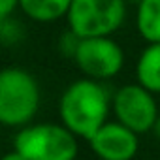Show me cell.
Masks as SVG:
<instances>
[{"label": "cell", "instance_id": "6da1fadb", "mask_svg": "<svg viewBox=\"0 0 160 160\" xmlns=\"http://www.w3.org/2000/svg\"><path fill=\"white\" fill-rule=\"evenodd\" d=\"M111 109V96L106 87L91 77H83L70 83L60 100L58 115L64 126H68L77 138L91 139L100 126L108 122Z\"/></svg>", "mask_w": 160, "mask_h": 160}, {"label": "cell", "instance_id": "4fadbf2b", "mask_svg": "<svg viewBox=\"0 0 160 160\" xmlns=\"http://www.w3.org/2000/svg\"><path fill=\"white\" fill-rule=\"evenodd\" d=\"M19 8V0H0V17L13 15Z\"/></svg>", "mask_w": 160, "mask_h": 160}, {"label": "cell", "instance_id": "ba28073f", "mask_svg": "<svg viewBox=\"0 0 160 160\" xmlns=\"http://www.w3.org/2000/svg\"><path fill=\"white\" fill-rule=\"evenodd\" d=\"M138 83L152 94H160V42L147 43L136 64Z\"/></svg>", "mask_w": 160, "mask_h": 160}, {"label": "cell", "instance_id": "2e32d148", "mask_svg": "<svg viewBox=\"0 0 160 160\" xmlns=\"http://www.w3.org/2000/svg\"><path fill=\"white\" fill-rule=\"evenodd\" d=\"M126 2H128V4H136V6H138V4L141 2V0H126Z\"/></svg>", "mask_w": 160, "mask_h": 160}, {"label": "cell", "instance_id": "5b68a950", "mask_svg": "<svg viewBox=\"0 0 160 160\" xmlns=\"http://www.w3.org/2000/svg\"><path fill=\"white\" fill-rule=\"evenodd\" d=\"M73 62L87 77L96 81L115 77L124 66V51L111 36L81 38Z\"/></svg>", "mask_w": 160, "mask_h": 160}, {"label": "cell", "instance_id": "30bf717a", "mask_svg": "<svg viewBox=\"0 0 160 160\" xmlns=\"http://www.w3.org/2000/svg\"><path fill=\"white\" fill-rule=\"evenodd\" d=\"M136 28L147 43L160 42V0H141L138 4Z\"/></svg>", "mask_w": 160, "mask_h": 160}, {"label": "cell", "instance_id": "8992f818", "mask_svg": "<svg viewBox=\"0 0 160 160\" xmlns=\"http://www.w3.org/2000/svg\"><path fill=\"white\" fill-rule=\"evenodd\" d=\"M111 109L119 122L138 134L151 132L158 119V106L149 89L139 83H128L111 96Z\"/></svg>", "mask_w": 160, "mask_h": 160}, {"label": "cell", "instance_id": "9c48e42d", "mask_svg": "<svg viewBox=\"0 0 160 160\" xmlns=\"http://www.w3.org/2000/svg\"><path fill=\"white\" fill-rule=\"evenodd\" d=\"M72 0H19V10L36 23H55L68 15Z\"/></svg>", "mask_w": 160, "mask_h": 160}, {"label": "cell", "instance_id": "9a60e30c", "mask_svg": "<svg viewBox=\"0 0 160 160\" xmlns=\"http://www.w3.org/2000/svg\"><path fill=\"white\" fill-rule=\"evenodd\" d=\"M152 134L160 139V115H158V119H156V122H154V126H152Z\"/></svg>", "mask_w": 160, "mask_h": 160}, {"label": "cell", "instance_id": "3957f363", "mask_svg": "<svg viewBox=\"0 0 160 160\" xmlns=\"http://www.w3.org/2000/svg\"><path fill=\"white\" fill-rule=\"evenodd\" d=\"M13 149L28 160H75L79 143L68 126L40 122L19 128L13 138Z\"/></svg>", "mask_w": 160, "mask_h": 160}, {"label": "cell", "instance_id": "7c38bea8", "mask_svg": "<svg viewBox=\"0 0 160 160\" xmlns=\"http://www.w3.org/2000/svg\"><path fill=\"white\" fill-rule=\"evenodd\" d=\"M79 42H81V38L68 28V32L58 40V49H60L62 55L73 58V55H75V51H77V47H79Z\"/></svg>", "mask_w": 160, "mask_h": 160}, {"label": "cell", "instance_id": "7a4b0ae2", "mask_svg": "<svg viewBox=\"0 0 160 160\" xmlns=\"http://www.w3.org/2000/svg\"><path fill=\"white\" fill-rule=\"evenodd\" d=\"M40 109V85L36 77L17 66L0 72V122L8 128L30 124Z\"/></svg>", "mask_w": 160, "mask_h": 160}, {"label": "cell", "instance_id": "52a82bcc", "mask_svg": "<svg viewBox=\"0 0 160 160\" xmlns=\"http://www.w3.org/2000/svg\"><path fill=\"white\" fill-rule=\"evenodd\" d=\"M89 143L100 160H132L139 149L138 132L119 121H108L96 130Z\"/></svg>", "mask_w": 160, "mask_h": 160}, {"label": "cell", "instance_id": "277c9868", "mask_svg": "<svg viewBox=\"0 0 160 160\" xmlns=\"http://www.w3.org/2000/svg\"><path fill=\"white\" fill-rule=\"evenodd\" d=\"M126 0H72L68 28L79 38L111 36L126 17Z\"/></svg>", "mask_w": 160, "mask_h": 160}, {"label": "cell", "instance_id": "5bb4252c", "mask_svg": "<svg viewBox=\"0 0 160 160\" xmlns=\"http://www.w3.org/2000/svg\"><path fill=\"white\" fill-rule=\"evenodd\" d=\"M2 160H28V158H27V156H23L19 151H15V149H13L12 152L4 154V158H2Z\"/></svg>", "mask_w": 160, "mask_h": 160}, {"label": "cell", "instance_id": "8fae6325", "mask_svg": "<svg viewBox=\"0 0 160 160\" xmlns=\"http://www.w3.org/2000/svg\"><path fill=\"white\" fill-rule=\"evenodd\" d=\"M21 38H23V27L17 19H13V15L0 17V40L6 47L19 43Z\"/></svg>", "mask_w": 160, "mask_h": 160}]
</instances>
